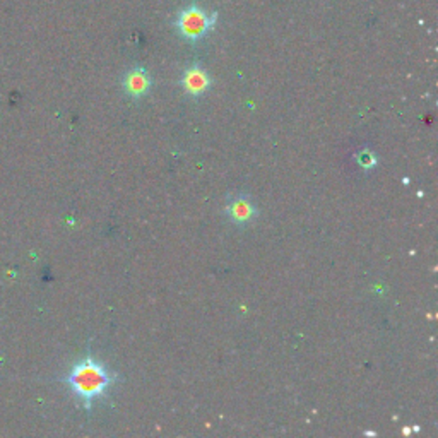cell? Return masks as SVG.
Returning <instances> with one entry per match:
<instances>
[{
  "instance_id": "cell-1",
  "label": "cell",
  "mask_w": 438,
  "mask_h": 438,
  "mask_svg": "<svg viewBox=\"0 0 438 438\" xmlns=\"http://www.w3.org/2000/svg\"><path fill=\"white\" fill-rule=\"evenodd\" d=\"M119 378L120 373L110 370L102 361L96 360L93 354L87 353L70 368L64 382L70 392L81 400L84 410L91 411L96 400L106 398Z\"/></svg>"
},
{
  "instance_id": "cell-2",
  "label": "cell",
  "mask_w": 438,
  "mask_h": 438,
  "mask_svg": "<svg viewBox=\"0 0 438 438\" xmlns=\"http://www.w3.org/2000/svg\"><path fill=\"white\" fill-rule=\"evenodd\" d=\"M216 19H218L216 14H206L199 7L192 6L180 12L177 26L183 38L189 41H199L209 35L211 29L214 28Z\"/></svg>"
},
{
  "instance_id": "cell-3",
  "label": "cell",
  "mask_w": 438,
  "mask_h": 438,
  "mask_svg": "<svg viewBox=\"0 0 438 438\" xmlns=\"http://www.w3.org/2000/svg\"><path fill=\"white\" fill-rule=\"evenodd\" d=\"M224 211H226L228 219L236 226H247V224L253 223L258 216L257 206L247 192L229 195Z\"/></svg>"
},
{
  "instance_id": "cell-4",
  "label": "cell",
  "mask_w": 438,
  "mask_h": 438,
  "mask_svg": "<svg viewBox=\"0 0 438 438\" xmlns=\"http://www.w3.org/2000/svg\"><path fill=\"white\" fill-rule=\"evenodd\" d=\"M180 86L187 96H190V98H200V96H204L211 89L212 81L209 74H207V70L204 69L202 65L194 64L183 70Z\"/></svg>"
},
{
  "instance_id": "cell-5",
  "label": "cell",
  "mask_w": 438,
  "mask_h": 438,
  "mask_svg": "<svg viewBox=\"0 0 438 438\" xmlns=\"http://www.w3.org/2000/svg\"><path fill=\"white\" fill-rule=\"evenodd\" d=\"M124 91L127 96H131L132 99H141L144 96H148L149 91L153 87V77L149 76V72L143 67H133L124 76L122 81Z\"/></svg>"
},
{
  "instance_id": "cell-6",
  "label": "cell",
  "mask_w": 438,
  "mask_h": 438,
  "mask_svg": "<svg viewBox=\"0 0 438 438\" xmlns=\"http://www.w3.org/2000/svg\"><path fill=\"white\" fill-rule=\"evenodd\" d=\"M356 163L360 165V168L366 170V172H370V170H373L375 166L378 165L377 160V154L373 151H370V149H361V151H358L356 156Z\"/></svg>"
}]
</instances>
